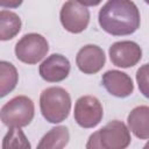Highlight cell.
<instances>
[{"label": "cell", "mask_w": 149, "mask_h": 149, "mask_svg": "<svg viewBox=\"0 0 149 149\" xmlns=\"http://www.w3.org/2000/svg\"><path fill=\"white\" fill-rule=\"evenodd\" d=\"M35 115V106L30 98L17 95L7 101L0 112L1 121L9 128H21L28 126Z\"/></svg>", "instance_id": "4"}, {"label": "cell", "mask_w": 149, "mask_h": 149, "mask_svg": "<svg viewBox=\"0 0 149 149\" xmlns=\"http://www.w3.org/2000/svg\"><path fill=\"white\" fill-rule=\"evenodd\" d=\"M136 81L140 92L149 99V63L143 64L136 71Z\"/></svg>", "instance_id": "17"}, {"label": "cell", "mask_w": 149, "mask_h": 149, "mask_svg": "<svg viewBox=\"0 0 149 149\" xmlns=\"http://www.w3.org/2000/svg\"><path fill=\"white\" fill-rule=\"evenodd\" d=\"M40 108L48 122L59 123L69 116L71 109L70 94L59 86L48 87L40 95Z\"/></svg>", "instance_id": "3"}, {"label": "cell", "mask_w": 149, "mask_h": 149, "mask_svg": "<svg viewBox=\"0 0 149 149\" xmlns=\"http://www.w3.org/2000/svg\"><path fill=\"white\" fill-rule=\"evenodd\" d=\"M106 62L104 50L95 44H86L79 49L76 56L78 69L85 74H94L99 72Z\"/></svg>", "instance_id": "9"}, {"label": "cell", "mask_w": 149, "mask_h": 149, "mask_svg": "<svg viewBox=\"0 0 149 149\" xmlns=\"http://www.w3.org/2000/svg\"><path fill=\"white\" fill-rule=\"evenodd\" d=\"M130 141L129 128L122 121L113 120L90 135L86 149H126Z\"/></svg>", "instance_id": "2"}, {"label": "cell", "mask_w": 149, "mask_h": 149, "mask_svg": "<svg viewBox=\"0 0 149 149\" xmlns=\"http://www.w3.org/2000/svg\"><path fill=\"white\" fill-rule=\"evenodd\" d=\"M143 149H149V141H148V142H147V143L144 144V147H143Z\"/></svg>", "instance_id": "18"}, {"label": "cell", "mask_w": 149, "mask_h": 149, "mask_svg": "<svg viewBox=\"0 0 149 149\" xmlns=\"http://www.w3.org/2000/svg\"><path fill=\"white\" fill-rule=\"evenodd\" d=\"M2 149H31V146L21 128H9L3 136Z\"/></svg>", "instance_id": "16"}, {"label": "cell", "mask_w": 149, "mask_h": 149, "mask_svg": "<svg viewBox=\"0 0 149 149\" xmlns=\"http://www.w3.org/2000/svg\"><path fill=\"white\" fill-rule=\"evenodd\" d=\"M111 62L118 68H132L136 65L142 58L141 47L133 41L115 42L108 50Z\"/></svg>", "instance_id": "8"}, {"label": "cell", "mask_w": 149, "mask_h": 149, "mask_svg": "<svg viewBox=\"0 0 149 149\" xmlns=\"http://www.w3.org/2000/svg\"><path fill=\"white\" fill-rule=\"evenodd\" d=\"M19 74L16 68L6 61L0 62V97L7 95L17 84Z\"/></svg>", "instance_id": "15"}, {"label": "cell", "mask_w": 149, "mask_h": 149, "mask_svg": "<svg viewBox=\"0 0 149 149\" xmlns=\"http://www.w3.org/2000/svg\"><path fill=\"white\" fill-rule=\"evenodd\" d=\"M69 129L65 126H57L44 134L36 149H64L69 143Z\"/></svg>", "instance_id": "13"}, {"label": "cell", "mask_w": 149, "mask_h": 149, "mask_svg": "<svg viewBox=\"0 0 149 149\" xmlns=\"http://www.w3.org/2000/svg\"><path fill=\"white\" fill-rule=\"evenodd\" d=\"M98 22L102 30L113 36L130 35L140 27V10L133 1L109 0L100 8Z\"/></svg>", "instance_id": "1"}, {"label": "cell", "mask_w": 149, "mask_h": 149, "mask_svg": "<svg viewBox=\"0 0 149 149\" xmlns=\"http://www.w3.org/2000/svg\"><path fill=\"white\" fill-rule=\"evenodd\" d=\"M101 84L109 94L116 98L129 97L134 91V84L132 78L127 73L119 70L106 71L102 74Z\"/></svg>", "instance_id": "11"}, {"label": "cell", "mask_w": 149, "mask_h": 149, "mask_svg": "<svg viewBox=\"0 0 149 149\" xmlns=\"http://www.w3.org/2000/svg\"><path fill=\"white\" fill-rule=\"evenodd\" d=\"M73 116L80 127L93 128L102 120L104 109L98 98L93 95H83L74 104Z\"/></svg>", "instance_id": "7"}, {"label": "cell", "mask_w": 149, "mask_h": 149, "mask_svg": "<svg viewBox=\"0 0 149 149\" xmlns=\"http://www.w3.org/2000/svg\"><path fill=\"white\" fill-rule=\"evenodd\" d=\"M129 130L141 140L149 139V106H137L127 118Z\"/></svg>", "instance_id": "12"}, {"label": "cell", "mask_w": 149, "mask_h": 149, "mask_svg": "<svg viewBox=\"0 0 149 149\" xmlns=\"http://www.w3.org/2000/svg\"><path fill=\"white\" fill-rule=\"evenodd\" d=\"M21 19L20 16L7 9L0 12V40L8 41L15 37L21 30Z\"/></svg>", "instance_id": "14"}, {"label": "cell", "mask_w": 149, "mask_h": 149, "mask_svg": "<svg viewBox=\"0 0 149 149\" xmlns=\"http://www.w3.org/2000/svg\"><path fill=\"white\" fill-rule=\"evenodd\" d=\"M70 62L61 54H52L47 57L40 65V76L49 83H58L64 80L70 73Z\"/></svg>", "instance_id": "10"}, {"label": "cell", "mask_w": 149, "mask_h": 149, "mask_svg": "<svg viewBox=\"0 0 149 149\" xmlns=\"http://www.w3.org/2000/svg\"><path fill=\"white\" fill-rule=\"evenodd\" d=\"M49 51L45 37L36 33L23 35L15 44V56L26 64H36L42 61Z\"/></svg>", "instance_id": "5"}, {"label": "cell", "mask_w": 149, "mask_h": 149, "mask_svg": "<svg viewBox=\"0 0 149 149\" xmlns=\"http://www.w3.org/2000/svg\"><path fill=\"white\" fill-rule=\"evenodd\" d=\"M59 20L65 30L72 34H79L88 26L90 10L80 1H66L62 6Z\"/></svg>", "instance_id": "6"}]
</instances>
